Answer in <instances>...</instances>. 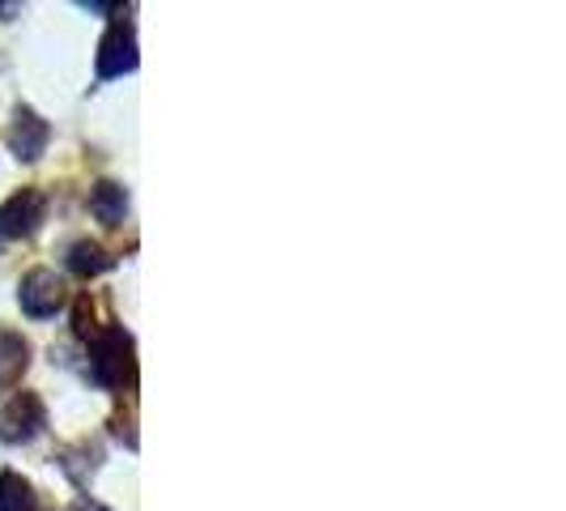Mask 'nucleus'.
<instances>
[{"label":"nucleus","instance_id":"obj_1","mask_svg":"<svg viewBox=\"0 0 566 511\" xmlns=\"http://www.w3.org/2000/svg\"><path fill=\"white\" fill-rule=\"evenodd\" d=\"M90 375L103 388H119L124 375L133 379V337L119 324H107L90 337Z\"/></svg>","mask_w":566,"mask_h":511},{"label":"nucleus","instance_id":"obj_2","mask_svg":"<svg viewBox=\"0 0 566 511\" xmlns=\"http://www.w3.org/2000/svg\"><path fill=\"white\" fill-rule=\"evenodd\" d=\"M48 426V409L34 393H4L0 397V439L4 444H30Z\"/></svg>","mask_w":566,"mask_h":511},{"label":"nucleus","instance_id":"obj_3","mask_svg":"<svg viewBox=\"0 0 566 511\" xmlns=\"http://www.w3.org/2000/svg\"><path fill=\"white\" fill-rule=\"evenodd\" d=\"M43 213H48V197L39 188L13 192L0 205V239H27V234H34L39 222H43Z\"/></svg>","mask_w":566,"mask_h":511},{"label":"nucleus","instance_id":"obj_4","mask_svg":"<svg viewBox=\"0 0 566 511\" xmlns=\"http://www.w3.org/2000/svg\"><path fill=\"white\" fill-rule=\"evenodd\" d=\"M64 282H60L52 269H30L22 285H18V303H22V312L34 315V320H48V315H56L64 307Z\"/></svg>","mask_w":566,"mask_h":511},{"label":"nucleus","instance_id":"obj_5","mask_svg":"<svg viewBox=\"0 0 566 511\" xmlns=\"http://www.w3.org/2000/svg\"><path fill=\"white\" fill-rule=\"evenodd\" d=\"M137 69V34L133 22H112L98 43V77H124Z\"/></svg>","mask_w":566,"mask_h":511},{"label":"nucleus","instance_id":"obj_6","mask_svg":"<svg viewBox=\"0 0 566 511\" xmlns=\"http://www.w3.org/2000/svg\"><path fill=\"white\" fill-rule=\"evenodd\" d=\"M48 137H52L48 119H43V115H34L30 107H18L13 128H9V145H13V154H18L22 163H34V158L48 149Z\"/></svg>","mask_w":566,"mask_h":511},{"label":"nucleus","instance_id":"obj_7","mask_svg":"<svg viewBox=\"0 0 566 511\" xmlns=\"http://www.w3.org/2000/svg\"><path fill=\"white\" fill-rule=\"evenodd\" d=\"M90 213H94L103 227H119L124 213H128V192H124V184H115V179L94 184V188H90Z\"/></svg>","mask_w":566,"mask_h":511},{"label":"nucleus","instance_id":"obj_8","mask_svg":"<svg viewBox=\"0 0 566 511\" xmlns=\"http://www.w3.org/2000/svg\"><path fill=\"white\" fill-rule=\"evenodd\" d=\"M27 367H30V341L22 333L0 328V388L13 384Z\"/></svg>","mask_w":566,"mask_h":511},{"label":"nucleus","instance_id":"obj_9","mask_svg":"<svg viewBox=\"0 0 566 511\" xmlns=\"http://www.w3.org/2000/svg\"><path fill=\"white\" fill-rule=\"evenodd\" d=\"M115 264V255H107L98 243H90V239H77L73 248H69V269L77 273V278H98V273H107Z\"/></svg>","mask_w":566,"mask_h":511},{"label":"nucleus","instance_id":"obj_10","mask_svg":"<svg viewBox=\"0 0 566 511\" xmlns=\"http://www.w3.org/2000/svg\"><path fill=\"white\" fill-rule=\"evenodd\" d=\"M0 511H39V494H34L27 478L13 473V469L0 473Z\"/></svg>","mask_w":566,"mask_h":511},{"label":"nucleus","instance_id":"obj_11","mask_svg":"<svg viewBox=\"0 0 566 511\" xmlns=\"http://www.w3.org/2000/svg\"><path fill=\"white\" fill-rule=\"evenodd\" d=\"M73 328H77V337H94L98 333V324H94V303H90V294L77 299V307H73Z\"/></svg>","mask_w":566,"mask_h":511},{"label":"nucleus","instance_id":"obj_12","mask_svg":"<svg viewBox=\"0 0 566 511\" xmlns=\"http://www.w3.org/2000/svg\"><path fill=\"white\" fill-rule=\"evenodd\" d=\"M69 511H107V508H103V503H94V499H77Z\"/></svg>","mask_w":566,"mask_h":511}]
</instances>
